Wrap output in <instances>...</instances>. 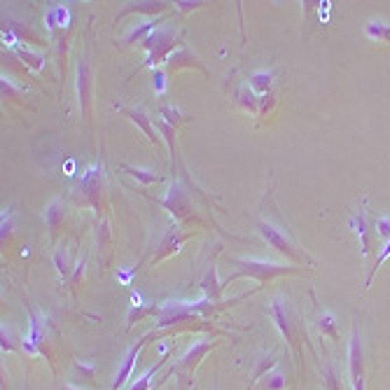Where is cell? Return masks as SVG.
I'll list each match as a JSON object with an SVG mask.
<instances>
[{"label":"cell","mask_w":390,"mask_h":390,"mask_svg":"<svg viewBox=\"0 0 390 390\" xmlns=\"http://www.w3.org/2000/svg\"><path fill=\"white\" fill-rule=\"evenodd\" d=\"M271 192L273 190L269 187L264 199H262L260 211H257V215H255V230L260 232V237L264 239L273 250H278L283 257L292 260L294 264L315 267V257H311V255L304 250V246H301L297 237L292 234L290 225H287L283 218V213H280L278 206H276Z\"/></svg>","instance_id":"cell-1"},{"label":"cell","mask_w":390,"mask_h":390,"mask_svg":"<svg viewBox=\"0 0 390 390\" xmlns=\"http://www.w3.org/2000/svg\"><path fill=\"white\" fill-rule=\"evenodd\" d=\"M234 267V271L222 280V287H227L230 283L239 278H255L260 283V287H264L271 283L278 276H292L301 273L304 267H292V264H280V262H267V260H255V257H230L227 260Z\"/></svg>","instance_id":"cell-2"},{"label":"cell","mask_w":390,"mask_h":390,"mask_svg":"<svg viewBox=\"0 0 390 390\" xmlns=\"http://www.w3.org/2000/svg\"><path fill=\"white\" fill-rule=\"evenodd\" d=\"M267 315L276 322V327L280 329V334L285 337V341L290 344V348L297 353V358H301V344H306V327L301 322L299 313L294 311L292 301L285 297V294H278V297L271 299V304L267 306Z\"/></svg>","instance_id":"cell-3"},{"label":"cell","mask_w":390,"mask_h":390,"mask_svg":"<svg viewBox=\"0 0 390 390\" xmlns=\"http://www.w3.org/2000/svg\"><path fill=\"white\" fill-rule=\"evenodd\" d=\"M176 47H183V38L173 29H157L150 38L143 43V50L147 52V59L143 66L157 68L161 61H169V57L176 52Z\"/></svg>","instance_id":"cell-4"},{"label":"cell","mask_w":390,"mask_h":390,"mask_svg":"<svg viewBox=\"0 0 390 390\" xmlns=\"http://www.w3.org/2000/svg\"><path fill=\"white\" fill-rule=\"evenodd\" d=\"M161 206L169 208V211L176 215L178 220H187L192 222L194 227H204L206 222L204 218H199L197 211H194V201H192V192L185 190V187L180 185H173L169 190V197L161 201Z\"/></svg>","instance_id":"cell-5"},{"label":"cell","mask_w":390,"mask_h":390,"mask_svg":"<svg viewBox=\"0 0 390 390\" xmlns=\"http://www.w3.org/2000/svg\"><path fill=\"white\" fill-rule=\"evenodd\" d=\"M215 346H218V341H199V344H192L190 351L178 360V365H173V372L180 376L183 386L185 383H190V379L194 376V369L199 367V362L204 360V355Z\"/></svg>","instance_id":"cell-6"},{"label":"cell","mask_w":390,"mask_h":390,"mask_svg":"<svg viewBox=\"0 0 390 390\" xmlns=\"http://www.w3.org/2000/svg\"><path fill=\"white\" fill-rule=\"evenodd\" d=\"M348 365H351L353 390H365V348H362V334L358 325L351 334V351H348Z\"/></svg>","instance_id":"cell-7"},{"label":"cell","mask_w":390,"mask_h":390,"mask_svg":"<svg viewBox=\"0 0 390 390\" xmlns=\"http://www.w3.org/2000/svg\"><path fill=\"white\" fill-rule=\"evenodd\" d=\"M192 237H194V232H190V230L185 232L180 225H173L171 230L164 234V239L159 241V246H157V255H154L152 264H159L161 260H166V257H171V255L180 253V248H183Z\"/></svg>","instance_id":"cell-8"},{"label":"cell","mask_w":390,"mask_h":390,"mask_svg":"<svg viewBox=\"0 0 390 390\" xmlns=\"http://www.w3.org/2000/svg\"><path fill=\"white\" fill-rule=\"evenodd\" d=\"M351 230L358 234L362 255L367 257V255L372 253V243L379 239V234H376V218H372V215L367 213V208H362V211H358L351 218Z\"/></svg>","instance_id":"cell-9"},{"label":"cell","mask_w":390,"mask_h":390,"mask_svg":"<svg viewBox=\"0 0 390 390\" xmlns=\"http://www.w3.org/2000/svg\"><path fill=\"white\" fill-rule=\"evenodd\" d=\"M91 66H89V59H87V54L82 59H80L77 63V100H80V110H82L84 119H89V96H91Z\"/></svg>","instance_id":"cell-10"},{"label":"cell","mask_w":390,"mask_h":390,"mask_svg":"<svg viewBox=\"0 0 390 390\" xmlns=\"http://www.w3.org/2000/svg\"><path fill=\"white\" fill-rule=\"evenodd\" d=\"M183 68H197L199 73L208 75V70H206V66L201 63V59L190 50V47H185V45L180 47L178 52H173L169 57V61H166V73H178Z\"/></svg>","instance_id":"cell-11"},{"label":"cell","mask_w":390,"mask_h":390,"mask_svg":"<svg viewBox=\"0 0 390 390\" xmlns=\"http://www.w3.org/2000/svg\"><path fill=\"white\" fill-rule=\"evenodd\" d=\"M117 110L122 112V115L129 117L133 124H138L140 129H143L145 136H147V140H150V143H152L154 147H161V136H159V131L152 126V117L147 115L143 107H124V105H119Z\"/></svg>","instance_id":"cell-12"},{"label":"cell","mask_w":390,"mask_h":390,"mask_svg":"<svg viewBox=\"0 0 390 390\" xmlns=\"http://www.w3.org/2000/svg\"><path fill=\"white\" fill-rule=\"evenodd\" d=\"M80 190L84 194V204H91L96 211H100V192H103V169L96 166L87 173V178L82 180Z\"/></svg>","instance_id":"cell-13"},{"label":"cell","mask_w":390,"mask_h":390,"mask_svg":"<svg viewBox=\"0 0 390 390\" xmlns=\"http://www.w3.org/2000/svg\"><path fill=\"white\" fill-rule=\"evenodd\" d=\"M145 344H147V337H145V339H140L138 344L133 346L129 353H126L124 365H122V369H119V374H117L115 383H112V390H122V388L126 386V383H129L131 374H133V365H136L138 355H140V351H143V346H145Z\"/></svg>","instance_id":"cell-14"},{"label":"cell","mask_w":390,"mask_h":390,"mask_svg":"<svg viewBox=\"0 0 390 390\" xmlns=\"http://www.w3.org/2000/svg\"><path fill=\"white\" fill-rule=\"evenodd\" d=\"M45 220H47V227H50V232H52V241H57L59 232H61V227L66 222V204L63 201H52V204L47 206Z\"/></svg>","instance_id":"cell-15"},{"label":"cell","mask_w":390,"mask_h":390,"mask_svg":"<svg viewBox=\"0 0 390 390\" xmlns=\"http://www.w3.org/2000/svg\"><path fill=\"white\" fill-rule=\"evenodd\" d=\"M234 100H237V105L243 107L246 112H250V115H257L260 112V96L250 89L248 82H241L237 89H234Z\"/></svg>","instance_id":"cell-16"},{"label":"cell","mask_w":390,"mask_h":390,"mask_svg":"<svg viewBox=\"0 0 390 390\" xmlns=\"http://www.w3.org/2000/svg\"><path fill=\"white\" fill-rule=\"evenodd\" d=\"M159 24H161V17H157V19H147V22L138 24L136 29H133V31L129 33V36L124 38V45H133V43H140V45H143L145 40L159 29Z\"/></svg>","instance_id":"cell-17"},{"label":"cell","mask_w":390,"mask_h":390,"mask_svg":"<svg viewBox=\"0 0 390 390\" xmlns=\"http://www.w3.org/2000/svg\"><path fill=\"white\" fill-rule=\"evenodd\" d=\"M133 12H136V15H150V17H154V15H161V12H166V5L164 3H129L122 12H119L117 19H124L126 15H133ZM154 19H157V17H154Z\"/></svg>","instance_id":"cell-18"},{"label":"cell","mask_w":390,"mask_h":390,"mask_svg":"<svg viewBox=\"0 0 390 390\" xmlns=\"http://www.w3.org/2000/svg\"><path fill=\"white\" fill-rule=\"evenodd\" d=\"M250 89L257 93V96H264V93L273 91V73L269 70H257L250 75Z\"/></svg>","instance_id":"cell-19"},{"label":"cell","mask_w":390,"mask_h":390,"mask_svg":"<svg viewBox=\"0 0 390 390\" xmlns=\"http://www.w3.org/2000/svg\"><path fill=\"white\" fill-rule=\"evenodd\" d=\"M315 325L320 327V332L322 334H327V337H332V339H337L339 334H337V315H334L332 311H322L318 313V320H315Z\"/></svg>","instance_id":"cell-20"},{"label":"cell","mask_w":390,"mask_h":390,"mask_svg":"<svg viewBox=\"0 0 390 390\" xmlns=\"http://www.w3.org/2000/svg\"><path fill=\"white\" fill-rule=\"evenodd\" d=\"M365 36L369 40H379V43H390V24L386 22H369L365 29Z\"/></svg>","instance_id":"cell-21"},{"label":"cell","mask_w":390,"mask_h":390,"mask_svg":"<svg viewBox=\"0 0 390 390\" xmlns=\"http://www.w3.org/2000/svg\"><path fill=\"white\" fill-rule=\"evenodd\" d=\"M159 115L164 117V122H166V124L176 126V129H178V124H185V122H190V117H187V115H183V112H180L176 105H161Z\"/></svg>","instance_id":"cell-22"},{"label":"cell","mask_w":390,"mask_h":390,"mask_svg":"<svg viewBox=\"0 0 390 390\" xmlns=\"http://www.w3.org/2000/svg\"><path fill=\"white\" fill-rule=\"evenodd\" d=\"M276 365H278V360H276L273 353L262 355V358L257 360V369L253 372V386H255V383H257L260 379H264V372L269 374V369H273Z\"/></svg>","instance_id":"cell-23"},{"label":"cell","mask_w":390,"mask_h":390,"mask_svg":"<svg viewBox=\"0 0 390 390\" xmlns=\"http://www.w3.org/2000/svg\"><path fill=\"white\" fill-rule=\"evenodd\" d=\"M122 169L129 173V176L133 178H138L140 183H145V185H152V183H159L161 176H157V173H152V171H143V169H133V166H126L122 164Z\"/></svg>","instance_id":"cell-24"},{"label":"cell","mask_w":390,"mask_h":390,"mask_svg":"<svg viewBox=\"0 0 390 390\" xmlns=\"http://www.w3.org/2000/svg\"><path fill=\"white\" fill-rule=\"evenodd\" d=\"M157 129H159V136L169 143V150L171 154H176V126H171V124H166L164 119L161 122H157Z\"/></svg>","instance_id":"cell-25"},{"label":"cell","mask_w":390,"mask_h":390,"mask_svg":"<svg viewBox=\"0 0 390 390\" xmlns=\"http://www.w3.org/2000/svg\"><path fill=\"white\" fill-rule=\"evenodd\" d=\"M260 381H262V390H283L285 388V376L280 374V372L267 374L264 379H260Z\"/></svg>","instance_id":"cell-26"},{"label":"cell","mask_w":390,"mask_h":390,"mask_svg":"<svg viewBox=\"0 0 390 390\" xmlns=\"http://www.w3.org/2000/svg\"><path fill=\"white\" fill-rule=\"evenodd\" d=\"M164 365H166V360H161L159 365H154V367L150 369V372L140 376V379H138L136 383H133V386H131L129 390H150V386H152V376H157V372H159V369L164 367Z\"/></svg>","instance_id":"cell-27"},{"label":"cell","mask_w":390,"mask_h":390,"mask_svg":"<svg viewBox=\"0 0 390 390\" xmlns=\"http://www.w3.org/2000/svg\"><path fill=\"white\" fill-rule=\"evenodd\" d=\"M273 107H276V93L273 91H269V93H264V96H260V112H257V117L271 115Z\"/></svg>","instance_id":"cell-28"},{"label":"cell","mask_w":390,"mask_h":390,"mask_svg":"<svg viewBox=\"0 0 390 390\" xmlns=\"http://www.w3.org/2000/svg\"><path fill=\"white\" fill-rule=\"evenodd\" d=\"M390 257V239L386 241V248H383V253L379 255V257H376V264L372 267V273L367 276V285L365 287H372V280H374V276L379 273V269L383 267V262H386Z\"/></svg>","instance_id":"cell-29"},{"label":"cell","mask_w":390,"mask_h":390,"mask_svg":"<svg viewBox=\"0 0 390 390\" xmlns=\"http://www.w3.org/2000/svg\"><path fill=\"white\" fill-rule=\"evenodd\" d=\"M66 253H68V250H66V248H59V250H57V257H54V260H57V267H59V273H61L63 276V278H68V273H70V262H68V255H66Z\"/></svg>","instance_id":"cell-30"},{"label":"cell","mask_w":390,"mask_h":390,"mask_svg":"<svg viewBox=\"0 0 390 390\" xmlns=\"http://www.w3.org/2000/svg\"><path fill=\"white\" fill-rule=\"evenodd\" d=\"M376 234H379V239H383V241L390 239V215L376 218Z\"/></svg>","instance_id":"cell-31"},{"label":"cell","mask_w":390,"mask_h":390,"mask_svg":"<svg viewBox=\"0 0 390 390\" xmlns=\"http://www.w3.org/2000/svg\"><path fill=\"white\" fill-rule=\"evenodd\" d=\"M17 52L31 68H40V66H43V57H40V54H31L29 50H22V47H17Z\"/></svg>","instance_id":"cell-32"},{"label":"cell","mask_w":390,"mask_h":390,"mask_svg":"<svg viewBox=\"0 0 390 390\" xmlns=\"http://www.w3.org/2000/svg\"><path fill=\"white\" fill-rule=\"evenodd\" d=\"M164 77H166V73L161 70V68H152V80H154V84H157V91L159 93H164Z\"/></svg>","instance_id":"cell-33"},{"label":"cell","mask_w":390,"mask_h":390,"mask_svg":"<svg viewBox=\"0 0 390 390\" xmlns=\"http://www.w3.org/2000/svg\"><path fill=\"white\" fill-rule=\"evenodd\" d=\"M204 3H178V10H183V12H190V10H197L201 8Z\"/></svg>","instance_id":"cell-34"},{"label":"cell","mask_w":390,"mask_h":390,"mask_svg":"<svg viewBox=\"0 0 390 390\" xmlns=\"http://www.w3.org/2000/svg\"><path fill=\"white\" fill-rule=\"evenodd\" d=\"M63 390H80V388H73V386H66Z\"/></svg>","instance_id":"cell-35"}]
</instances>
